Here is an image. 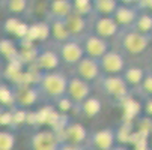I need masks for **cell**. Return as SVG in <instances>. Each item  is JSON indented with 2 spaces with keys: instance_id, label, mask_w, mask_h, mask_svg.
<instances>
[{
  "instance_id": "obj_39",
  "label": "cell",
  "mask_w": 152,
  "mask_h": 150,
  "mask_svg": "<svg viewBox=\"0 0 152 150\" xmlns=\"http://www.w3.org/2000/svg\"><path fill=\"white\" fill-rule=\"evenodd\" d=\"M0 62H2V56H0Z\"/></svg>"
},
{
  "instance_id": "obj_28",
  "label": "cell",
  "mask_w": 152,
  "mask_h": 150,
  "mask_svg": "<svg viewBox=\"0 0 152 150\" xmlns=\"http://www.w3.org/2000/svg\"><path fill=\"white\" fill-rule=\"evenodd\" d=\"M17 144V137L11 129H0V150H12Z\"/></svg>"
},
{
  "instance_id": "obj_31",
  "label": "cell",
  "mask_w": 152,
  "mask_h": 150,
  "mask_svg": "<svg viewBox=\"0 0 152 150\" xmlns=\"http://www.w3.org/2000/svg\"><path fill=\"white\" fill-rule=\"evenodd\" d=\"M133 134H134V132L131 131V126H129V125H121L118 129H116L118 143H121V144H126V143H129V144H131Z\"/></svg>"
},
{
  "instance_id": "obj_12",
  "label": "cell",
  "mask_w": 152,
  "mask_h": 150,
  "mask_svg": "<svg viewBox=\"0 0 152 150\" xmlns=\"http://www.w3.org/2000/svg\"><path fill=\"white\" fill-rule=\"evenodd\" d=\"M92 84L91 81H86L78 75H72L68 80V87H66V95L78 105L80 102H83L86 98H89L92 95Z\"/></svg>"
},
{
  "instance_id": "obj_4",
  "label": "cell",
  "mask_w": 152,
  "mask_h": 150,
  "mask_svg": "<svg viewBox=\"0 0 152 150\" xmlns=\"http://www.w3.org/2000/svg\"><path fill=\"white\" fill-rule=\"evenodd\" d=\"M59 135H62L60 149H81V146L88 143L89 138V132L86 129V126L75 120H68L65 128L59 132Z\"/></svg>"
},
{
  "instance_id": "obj_29",
  "label": "cell",
  "mask_w": 152,
  "mask_h": 150,
  "mask_svg": "<svg viewBox=\"0 0 152 150\" xmlns=\"http://www.w3.org/2000/svg\"><path fill=\"white\" fill-rule=\"evenodd\" d=\"M54 107L62 113V114H68V113H71L75 107H77V104L68 96V95H63V96H60L59 99H56L54 101Z\"/></svg>"
},
{
  "instance_id": "obj_26",
  "label": "cell",
  "mask_w": 152,
  "mask_h": 150,
  "mask_svg": "<svg viewBox=\"0 0 152 150\" xmlns=\"http://www.w3.org/2000/svg\"><path fill=\"white\" fill-rule=\"evenodd\" d=\"M0 105L3 107L15 105V90L6 83H0Z\"/></svg>"
},
{
  "instance_id": "obj_18",
  "label": "cell",
  "mask_w": 152,
  "mask_h": 150,
  "mask_svg": "<svg viewBox=\"0 0 152 150\" xmlns=\"http://www.w3.org/2000/svg\"><path fill=\"white\" fill-rule=\"evenodd\" d=\"M78 108V114L86 117V119H94L96 116H99V113L102 111V101L98 96L91 95L89 98H86L83 102H80L77 105Z\"/></svg>"
},
{
  "instance_id": "obj_40",
  "label": "cell",
  "mask_w": 152,
  "mask_h": 150,
  "mask_svg": "<svg viewBox=\"0 0 152 150\" xmlns=\"http://www.w3.org/2000/svg\"><path fill=\"white\" fill-rule=\"evenodd\" d=\"M151 12H152V9H151Z\"/></svg>"
},
{
  "instance_id": "obj_30",
  "label": "cell",
  "mask_w": 152,
  "mask_h": 150,
  "mask_svg": "<svg viewBox=\"0 0 152 150\" xmlns=\"http://www.w3.org/2000/svg\"><path fill=\"white\" fill-rule=\"evenodd\" d=\"M74 11L84 15V17H89L94 15V3L92 0H74Z\"/></svg>"
},
{
  "instance_id": "obj_21",
  "label": "cell",
  "mask_w": 152,
  "mask_h": 150,
  "mask_svg": "<svg viewBox=\"0 0 152 150\" xmlns=\"http://www.w3.org/2000/svg\"><path fill=\"white\" fill-rule=\"evenodd\" d=\"M48 36H50V23L36 21L33 24H29V32L24 39L30 42H36V41H45Z\"/></svg>"
},
{
  "instance_id": "obj_35",
  "label": "cell",
  "mask_w": 152,
  "mask_h": 150,
  "mask_svg": "<svg viewBox=\"0 0 152 150\" xmlns=\"http://www.w3.org/2000/svg\"><path fill=\"white\" fill-rule=\"evenodd\" d=\"M121 2H124V3H129V5H136V6H137V3L140 2V0H121Z\"/></svg>"
},
{
  "instance_id": "obj_6",
  "label": "cell",
  "mask_w": 152,
  "mask_h": 150,
  "mask_svg": "<svg viewBox=\"0 0 152 150\" xmlns=\"http://www.w3.org/2000/svg\"><path fill=\"white\" fill-rule=\"evenodd\" d=\"M57 50H59L62 63H65L68 66H75L86 56L83 44L78 38H71L65 42H60V44H57Z\"/></svg>"
},
{
  "instance_id": "obj_27",
  "label": "cell",
  "mask_w": 152,
  "mask_h": 150,
  "mask_svg": "<svg viewBox=\"0 0 152 150\" xmlns=\"http://www.w3.org/2000/svg\"><path fill=\"white\" fill-rule=\"evenodd\" d=\"M29 5V0H6L3 3V9L9 15H21Z\"/></svg>"
},
{
  "instance_id": "obj_22",
  "label": "cell",
  "mask_w": 152,
  "mask_h": 150,
  "mask_svg": "<svg viewBox=\"0 0 152 150\" xmlns=\"http://www.w3.org/2000/svg\"><path fill=\"white\" fill-rule=\"evenodd\" d=\"M0 56L2 59H5L6 62L15 60L20 57V48L15 44V41L12 38H9L8 35L0 38Z\"/></svg>"
},
{
  "instance_id": "obj_20",
  "label": "cell",
  "mask_w": 152,
  "mask_h": 150,
  "mask_svg": "<svg viewBox=\"0 0 152 150\" xmlns=\"http://www.w3.org/2000/svg\"><path fill=\"white\" fill-rule=\"evenodd\" d=\"M48 11L54 18H66L74 12V0H50Z\"/></svg>"
},
{
  "instance_id": "obj_7",
  "label": "cell",
  "mask_w": 152,
  "mask_h": 150,
  "mask_svg": "<svg viewBox=\"0 0 152 150\" xmlns=\"http://www.w3.org/2000/svg\"><path fill=\"white\" fill-rule=\"evenodd\" d=\"M83 44L84 53L86 56H91L95 59H101L108 50H110V42L108 39L94 33V32H88L84 33L81 38H78Z\"/></svg>"
},
{
  "instance_id": "obj_17",
  "label": "cell",
  "mask_w": 152,
  "mask_h": 150,
  "mask_svg": "<svg viewBox=\"0 0 152 150\" xmlns=\"http://www.w3.org/2000/svg\"><path fill=\"white\" fill-rule=\"evenodd\" d=\"M2 30L8 36H15L17 39H24L29 32V24H26L24 21H21L18 15H11L6 18L2 24Z\"/></svg>"
},
{
  "instance_id": "obj_1",
  "label": "cell",
  "mask_w": 152,
  "mask_h": 150,
  "mask_svg": "<svg viewBox=\"0 0 152 150\" xmlns=\"http://www.w3.org/2000/svg\"><path fill=\"white\" fill-rule=\"evenodd\" d=\"M116 39H118L119 48L124 54L140 56L149 48L152 35L142 33V32L136 30L134 27H125V29H121Z\"/></svg>"
},
{
  "instance_id": "obj_33",
  "label": "cell",
  "mask_w": 152,
  "mask_h": 150,
  "mask_svg": "<svg viewBox=\"0 0 152 150\" xmlns=\"http://www.w3.org/2000/svg\"><path fill=\"white\" fill-rule=\"evenodd\" d=\"M137 126H139L140 134H143L145 137H151L152 135V116H146V117L139 119Z\"/></svg>"
},
{
  "instance_id": "obj_23",
  "label": "cell",
  "mask_w": 152,
  "mask_h": 150,
  "mask_svg": "<svg viewBox=\"0 0 152 150\" xmlns=\"http://www.w3.org/2000/svg\"><path fill=\"white\" fill-rule=\"evenodd\" d=\"M145 75H146V69H143L140 66H126L125 71L122 72V77L125 78V81L128 83V86L131 89L139 87L145 78Z\"/></svg>"
},
{
  "instance_id": "obj_24",
  "label": "cell",
  "mask_w": 152,
  "mask_h": 150,
  "mask_svg": "<svg viewBox=\"0 0 152 150\" xmlns=\"http://www.w3.org/2000/svg\"><path fill=\"white\" fill-rule=\"evenodd\" d=\"M131 27H134L136 30H139L142 33L152 35V12L151 11H140Z\"/></svg>"
},
{
  "instance_id": "obj_32",
  "label": "cell",
  "mask_w": 152,
  "mask_h": 150,
  "mask_svg": "<svg viewBox=\"0 0 152 150\" xmlns=\"http://www.w3.org/2000/svg\"><path fill=\"white\" fill-rule=\"evenodd\" d=\"M137 89H140V93H143L146 98L152 96V71H146V75L142 81V84L139 86Z\"/></svg>"
},
{
  "instance_id": "obj_19",
  "label": "cell",
  "mask_w": 152,
  "mask_h": 150,
  "mask_svg": "<svg viewBox=\"0 0 152 150\" xmlns=\"http://www.w3.org/2000/svg\"><path fill=\"white\" fill-rule=\"evenodd\" d=\"M50 36L57 42V44L72 38L66 24H65V20L63 18H54V17H51V21H50Z\"/></svg>"
},
{
  "instance_id": "obj_15",
  "label": "cell",
  "mask_w": 152,
  "mask_h": 150,
  "mask_svg": "<svg viewBox=\"0 0 152 150\" xmlns=\"http://www.w3.org/2000/svg\"><path fill=\"white\" fill-rule=\"evenodd\" d=\"M140 9L136 5H129V3H124L121 2L113 14V18L118 21V24L121 26V29L125 27H131L134 24V21L139 15Z\"/></svg>"
},
{
  "instance_id": "obj_11",
  "label": "cell",
  "mask_w": 152,
  "mask_h": 150,
  "mask_svg": "<svg viewBox=\"0 0 152 150\" xmlns=\"http://www.w3.org/2000/svg\"><path fill=\"white\" fill-rule=\"evenodd\" d=\"M14 90H15V105L23 107V108H32L42 98V93L36 84H21L14 87Z\"/></svg>"
},
{
  "instance_id": "obj_8",
  "label": "cell",
  "mask_w": 152,
  "mask_h": 150,
  "mask_svg": "<svg viewBox=\"0 0 152 150\" xmlns=\"http://www.w3.org/2000/svg\"><path fill=\"white\" fill-rule=\"evenodd\" d=\"M88 144H89L91 149H95V150H112V149H115L116 144H118L116 129L107 126V128H101V129L94 131L92 134H89Z\"/></svg>"
},
{
  "instance_id": "obj_38",
  "label": "cell",
  "mask_w": 152,
  "mask_h": 150,
  "mask_svg": "<svg viewBox=\"0 0 152 150\" xmlns=\"http://www.w3.org/2000/svg\"><path fill=\"white\" fill-rule=\"evenodd\" d=\"M151 146H152V135H151Z\"/></svg>"
},
{
  "instance_id": "obj_5",
  "label": "cell",
  "mask_w": 152,
  "mask_h": 150,
  "mask_svg": "<svg viewBox=\"0 0 152 150\" xmlns=\"http://www.w3.org/2000/svg\"><path fill=\"white\" fill-rule=\"evenodd\" d=\"M29 146L33 150H60L62 138L57 131L47 126L30 135Z\"/></svg>"
},
{
  "instance_id": "obj_10",
  "label": "cell",
  "mask_w": 152,
  "mask_h": 150,
  "mask_svg": "<svg viewBox=\"0 0 152 150\" xmlns=\"http://www.w3.org/2000/svg\"><path fill=\"white\" fill-rule=\"evenodd\" d=\"M74 74L81 77L86 81L96 83L102 75L99 59H95V57H91V56H84L74 66Z\"/></svg>"
},
{
  "instance_id": "obj_13",
  "label": "cell",
  "mask_w": 152,
  "mask_h": 150,
  "mask_svg": "<svg viewBox=\"0 0 152 150\" xmlns=\"http://www.w3.org/2000/svg\"><path fill=\"white\" fill-rule=\"evenodd\" d=\"M91 32L110 41V39H115L118 36V33L121 32V26L113 18V15H95Z\"/></svg>"
},
{
  "instance_id": "obj_3",
  "label": "cell",
  "mask_w": 152,
  "mask_h": 150,
  "mask_svg": "<svg viewBox=\"0 0 152 150\" xmlns=\"http://www.w3.org/2000/svg\"><path fill=\"white\" fill-rule=\"evenodd\" d=\"M96 83H98L99 92L116 104H124L131 96V87L128 86V83L125 81L122 74H118V75L102 74Z\"/></svg>"
},
{
  "instance_id": "obj_34",
  "label": "cell",
  "mask_w": 152,
  "mask_h": 150,
  "mask_svg": "<svg viewBox=\"0 0 152 150\" xmlns=\"http://www.w3.org/2000/svg\"><path fill=\"white\" fill-rule=\"evenodd\" d=\"M145 114L146 116H152V96L148 98V101L145 102Z\"/></svg>"
},
{
  "instance_id": "obj_16",
  "label": "cell",
  "mask_w": 152,
  "mask_h": 150,
  "mask_svg": "<svg viewBox=\"0 0 152 150\" xmlns=\"http://www.w3.org/2000/svg\"><path fill=\"white\" fill-rule=\"evenodd\" d=\"M65 20V24H66L69 33L72 35V38H81L84 33H88L89 30V20L88 17H84L78 12H71Z\"/></svg>"
},
{
  "instance_id": "obj_2",
  "label": "cell",
  "mask_w": 152,
  "mask_h": 150,
  "mask_svg": "<svg viewBox=\"0 0 152 150\" xmlns=\"http://www.w3.org/2000/svg\"><path fill=\"white\" fill-rule=\"evenodd\" d=\"M68 77L60 71H47V72H39L38 75V89L41 90L42 96L56 101L60 96L66 95V87H68Z\"/></svg>"
},
{
  "instance_id": "obj_25",
  "label": "cell",
  "mask_w": 152,
  "mask_h": 150,
  "mask_svg": "<svg viewBox=\"0 0 152 150\" xmlns=\"http://www.w3.org/2000/svg\"><path fill=\"white\" fill-rule=\"evenodd\" d=\"M95 15H113L121 0H92Z\"/></svg>"
},
{
  "instance_id": "obj_14",
  "label": "cell",
  "mask_w": 152,
  "mask_h": 150,
  "mask_svg": "<svg viewBox=\"0 0 152 150\" xmlns=\"http://www.w3.org/2000/svg\"><path fill=\"white\" fill-rule=\"evenodd\" d=\"M62 63L59 50L53 48H45V50H39L38 56L35 59V65L39 72H47V71H56L59 69Z\"/></svg>"
},
{
  "instance_id": "obj_9",
  "label": "cell",
  "mask_w": 152,
  "mask_h": 150,
  "mask_svg": "<svg viewBox=\"0 0 152 150\" xmlns=\"http://www.w3.org/2000/svg\"><path fill=\"white\" fill-rule=\"evenodd\" d=\"M99 65H101L102 74H105V75H118V74H122L125 71L126 60H125V56L121 50L110 48L99 59Z\"/></svg>"
},
{
  "instance_id": "obj_36",
  "label": "cell",
  "mask_w": 152,
  "mask_h": 150,
  "mask_svg": "<svg viewBox=\"0 0 152 150\" xmlns=\"http://www.w3.org/2000/svg\"><path fill=\"white\" fill-rule=\"evenodd\" d=\"M5 108H6V107L0 105V122H2V116H3V111H5Z\"/></svg>"
},
{
  "instance_id": "obj_37",
  "label": "cell",
  "mask_w": 152,
  "mask_h": 150,
  "mask_svg": "<svg viewBox=\"0 0 152 150\" xmlns=\"http://www.w3.org/2000/svg\"><path fill=\"white\" fill-rule=\"evenodd\" d=\"M149 69L152 71V60H151V65H149Z\"/></svg>"
}]
</instances>
